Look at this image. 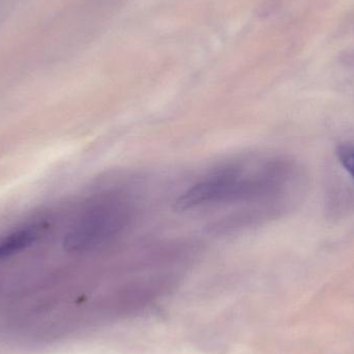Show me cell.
Here are the masks:
<instances>
[{
    "mask_svg": "<svg viewBox=\"0 0 354 354\" xmlns=\"http://www.w3.org/2000/svg\"><path fill=\"white\" fill-rule=\"evenodd\" d=\"M299 168L279 157L252 156L225 162L198 177L177 199L183 210L245 204L277 218L288 209Z\"/></svg>",
    "mask_w": 354,
    "mask_h": 354,
    "instance_id": "1",
    "label": "cell"
},
{
    "mask_svg": "<svg viewBox=\"0 0 354 354\" xmlns=\"http://www.w3.org/2000/svg\"><path fill=\"white\" fill-rule=\"evenodd\" d=\"M135 214L134 204L124 194L113 191L102 194L77 218L64 245L79 253L109 248L130 228Z\"/></svg>",
    "mask_w": 354,
    "mask_h": 354,
    "instance_id": "2",
    "label": "cell"
},
{
    "mask_svg": "<svg viewBox=\"0 0 354 354\" xmlns=\"http://www.w3.org/2000/svg\"><path fill=\"white\" fill-rule=\"evenodd\" d=\"M39 236L35 228H23L10 233L0 241V261L20 253L37 241Z\"/></svg>",
    "mask_w": 354,
    "mask_h": 354,
    "instance_id": "3",
    "label": "cell"
},
{
    "mask_svg": "<svg viewBox=\"0 0 354 354\" xmlns=\"http://www.w3.org/2000/svg\"><path fill=\"white\" fill-rule=\"evenodd\" d=\"M337 157L345 171L354 179V147L349 143H343L337 149Z\"/></svg>",
    "mask_w": 354,
    "mask_h": 354,
    "instance_id": "4",
    "label": "cell"
}]
</instances>
